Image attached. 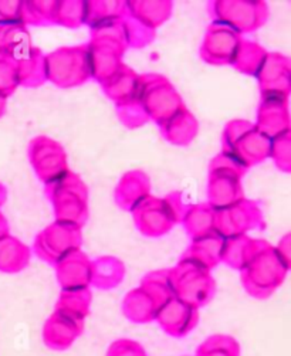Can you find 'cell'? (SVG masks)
<instances>
[{"instance_id":"6da1fadb","label":"cell","mask_w":291,"mask_h":356,"mask_svg":"<svg viewBox=\"0 0 291 356\" xmlns=\"http://www.w3.org/2000/svg\"><path fill=\"white\" fill-rule=\"evenodd\" d=\"M287 273L276 245L258 238L250 259L240 270V280L250 297L266 300L283 286Z\"/></svg>"},{"instance_id":"7a4b0ae2","label":"cell","mask_w":291,"mask_h":356,"mask_svg":"<svg viewBox=\"0 0 291 356\" xmlns=\"http://www.w3.org/2000/svg\"><path fill=\"white\" fill-rule=\"evenodd\" d=\"M45 193L53 204L57 222L79 227L87 223L90 215L88 188L77 173L67 170L57 179L45 185Z\"/></svg>"},{"instance_id":"3957f363","label":"cell","mask_w":291,"mask_h":356,"mask_svg":"<svg viewBox=\"0 0 291 356\" xmlns=\"http://www.w3.org/2000/svg\"><path fill=\"white\" fill-rule=\"evenodd\" d=\"M188 206L179 192H173L165 197L150 196L131 213L136 229L143 236L155 238L165 236L180 223Z\"/></svg>"},{"instance_id":"277c9868","label":"cell","mask_w":291,"mask_h":356,"mask_svg":"<svg viewBox=\"0 0 291 356\" xmlns=\"http://www.w3.org/2000/svg\"><path fill=\"white\" fill-rule=\"evenodd\" d=\"M222 151L233 154L247 168H251L270 158L272 139L260 132L254 122L236 118L223 128Z\"/></svg>"},{"instance_id":"5b68a950","label":"cell","mask_w":291,"mask_h":356,"mask_svg":"<svg viewBox=\"0 0 291 356\" xmlns=\"http://www.w3.org/2000/svg\"><path fill=\"white\" fill-rule=\"evenodd\" d=\"M138 101L150 121L161 125L185 108V102L175 86L162 74L147 73L139 76Z\"/></svg>"},{"instance_id":"8992f818","label":"cell","mask_w":291,"mask_h":356,"mask_svg":"<svg viewBox=\"0 0 291 356\" xmlns=\"http://www.w3.org/2000/svg\"><path fill=\"white\" fill-rule=\"evenodd\" d=\"M169 275L175 297L198 309L209 304L216 294V281L210 271L185 257L169 268Z\"/></svg>"},{"instance_id":"52a82bcc","label":"cell","mask_w":291,"mask_h":356,"mask_svg":"<svg viewBox=\"0 0 291 356\" xmlns=\"http://www.w3.org/2000/svg\"><path fill=\"white\" fill-rule=\"evenodd\" d=\"M47 81L60 88H74L91 80L87 44L60 47L46 54Z\"/></svg>"},{"instance_id":"ba28073f","label":"cell","mask_w":291,"mask_h":356,"mask_svg":"<svg viewBox=\"0 0 291 356\" xmlns=\"http://www.w3.org/2000/svg\"><path fill=\"white\" fill-rule=\"evenodd\" d=\"M207 12L213 23L223 24L240 35L259 30L270 16L267 3L258 0H249V2L217 0L207 3Z\"/></svg>"},{"instance_id":"9c48e42d","label":"cell","mask_w":291,"mask_h":356,"mask_svg":"<svg viewBox=\"0 0 291 356\" xmlns=\"http://www.w3.org/2000/svg\"><path fill=\"white\" fill-rule=\"evenodd\" d=\"M83 227L54 220L34 238L33 252L53 267L68 253L80 250L83 244Z\"/></svg>"},{"instance_id":"30bf717a","label":"cell","mask_w":291,"mask_h":356,"mask_svg":"<svg viewBox=\"0 0 291 356\" xmlns=\"http://www.w3.org/2000/svg\"><path fill=\"white\" fill-rule=\"evenodd\" d=\"M27 155L33 170L45 185L70 170L63 145L53 138L45 135L33 138L29 142Z\"/></svg>"},{"instance_id":"8fae6325","label":"cell","mask_w":291,"mask_h":356,"mask_svg":"<svg viewBox=\"0 0 291 356\" xmlns=\"http://www.w3.org/2000/svg\"><path fill=\"white\" fill-rule=\"evenodd\" d=\"M265 227V216L258 202L242 199L237 203L216 210V233L223 238L247 234Z\"/></svg>"},{"instance_id":"7c38bea8","label":"cell","mask_w":291,"mask_h":356,"mask_svg":"<svg viewBox=\"0 0 291 356\" xmlns=\"http://www.w3.org/2000/svg\"><path fill=\"white\" fill-rule=\"evenodd\" d=\"M242 40V35L232 29L212 22L199 49L200 58L212 65H230Z\"/></svg>"},{"instance_id":"4fadbf2b","label":"cell","mask_w":291,"mask_h":356,"mask_svg":"<svg viewBox=\"0 0 291 356\" xmlns=\"http://www.w3.org/2000/svg\"><path fill=\"white\" fill-rule=\"evenodd\" d=\"M87 47L91 68V80H95L100 86L110 77H113L124 65L123 57L127 47L121 43L102 39H90Z\"/></svg>"},{"instance_id":"5bb4252c","label":"cell","mask_w":291,"mask_h":356,"mask_svg":"<svg viewBox=\"0 0 291 356\" xmlns=\"http://www.w3.org/2000/svg\"><path fill=\"white\" fill-rule=\"evenodd\" d=\"M256 79L260 95L288 98L291 94V58L281 53H267Z\"/></svg>"},{"instance_id":"9a60e30c","label":"cell","mask_w":291,"mask_h":356,"mask_svg":"<svg viewBox=\"0 0 291 356\" xmlns=\"http://www.w3.org/2000/svg\"><path fill=\"white\" fill-rule=\"evenodd\" d=\"M242 179L243 176L230 170L209 169L207 204L214 210H221L244 199Z\"/></svg>"},{"instance_id":"2e32d148","label":"cell","mask_w":291,"mask_h":356,"mask_svg":"<svg viewBox=\"0 0 291 356\" xmlns=\"http://www.w3.org/2000/svg\"><path fill=\"white\" fill-rule=\"evenodd\" d=\"M86 319L56 309L43 327V342L54 350L70 348L84 331Z\"/></svg>"},{"instance_id":"e0dca14e","label":"cell","mask_w":291,"mask_h":356,"mask_svg":"<svg viewBox=\"0 0 291 356\" xmlns=\"http://www.w3.org/2000/svg\"><path fill=\"white\" fill-rule=\"evenodd\" d=\"M155 321L173 338H184L198 325L199 309L173 297L157 314Z\"/></svg>"},{"instance_id":"ac0fdd59","label":"cell","mask_w":291,"mask_h":356,"mask_svg":"<svg viewBox=\"0 0 291 356\" xmlns=\"http://www.w3.org/2000/svg\"><path fill=\"white\" fill-rule=\"evenodd\" d=\"M254 125L270 139L291 129L288 98L278 95H260V104Z\"/></svg>"},{"instance_id":"d6986e66","label":"cell","mask_w":291,"mask_h":356,"mask_svg":"<svg viewBox=\"0 0 291 356\" xmlns=\"http://www.w3.org/2000/svg\"><path fill=\"white\" fill-rule=\"evenodd\" d=\"M54 268L61 290L88 289L91 286V260L81 248L64 256Z\"/></svg>"},{"instance_id":"ffe728a7","label":"cell","mask_w":291,"mask_h":356,"mask_svg":"<svg viewBox=\"0 0 291 356\" xmlns=\"http://www.w3.org/2000/svg\"><path fill=\"white\" fill-rule=\"evenodd\" d=\"M150 196L151 179L147 173L139 169L125 172L114 191L116 204L125 211H132L141 202Z\"/></svg>"},{"instance_id":"44dd1931","label":"cell","mask_w":291,"mask_h":356,"mask_svg":"<svg viewBox=\"0 0 291 356\" xmlns=\"http://www.w3.org/2000/svg\"><path fill=\"white\" fill-rule=\"evenodd\" d=\"M158 127L162 138L176 147L191 145L199 132V121L187 106Z\"/></svg>"},{"instance_id":"7402d4cb","label":"cell","mask_w":291,"mask_h":356,"mask_svg":"<svg viewBox=\"0 0 291 356\" xmlns=\"http://www.w3.org/2000/svg\"><path fill=\"white\" fill-rule=\"evenodd\" d=\"M223 243L225 238L217 234L212 233L209 236L195 238L191 241L187 252L180 257H185L200 267L212 271L217 264L222 263V252H223Z\"/></svg>"},{"instance_id":"603a6c76","label":"cell","mask_w":291,"mask_h":356,"mask_svg":"<svg viewBox=\"0 0 291 356\" xmlns=\"http://www.w3.org/2000/svg\"><path fill=\"white\" fill-rule=\"evenodd\" d=\"M19 68V84L26 88H36L47 83L46 54L39 47H31L16 60Z\"/></svg>"},{"instance_id":"cb8c5ba5","label":"cell","mask_w":291,"mask_h":356,"mask_svg":"<svg viewBox=\"0 0 291 356\" xmlns=\"http://www.w3.org/2000/svg\"><path fill=\"white\" fill-rule=\"evenodd\" d=\"M191 240L216 233V210L207 203L189 204L180 220Z\"/></svg>"},{"instance_id":"d4e9b609","label":"cell","mask_w":291,"mask_h":356,"mask_svg":"<svg viewBox=\"0 0 291 356\" xmlns=\"http://www.w3.org/2000/svg\"><path fill=\"white\" fill-rule=\"evenodd\" d=\"M101 88L114 104L135 99L139 90V74L124 64L113 77L101 84Z\"/></svg>"},{"instance_id":"484cf974","label":"cell","mask_w":291,"mask_h":356,"mask_svg":"<svg viewBox=\"0 0 291 356\" xmlns=\"http://www.w3.org/2000/svg\"><path fill=\"white\" fill-rule=\"evenodd\" d=\"M159 307L142 287L131 290L123 301V314L131 323L147 324L155 321Z\"/></svg>"},{"instance_id":"4316f807","label":"cell","mask_w":291,"mask_h":356,"mask_svg":"<svg viewBox=\"0 0 291 356\" xmlns=\"http://www.w3.org/2000/svg\"><path fill=\"white\" fill-rule=\"evenodd\" d=\"M125 277L124 263L114 256H101L91 261V286L100 290L118 287Z\"/></svg>"},{"instance_id":"83f0119b","label":"cell","mask_w":291,"mask_h":356,"mask_svg":"<svg viewBox=\"0 0 291 356\" xmlns=\"http://www.w3.org/2000/svg\"><path fill=\"white\" fill-rule=\"evenodd\" d=\"M31 257V248L17 237L5 234L0 237V271L15 274L24 270Z\"/></svg>"},{"instance_id":"f1b7e54d","label":"cell","mask_w":291,"mask_h":356,"mask_svg":"<svg viewBox=\"0 0 291 356\" xmlns=\"http://www.w3.org/2000/svg\"><path fill=\"white\" fill-rule=\"evenodd\" d=\"M33 47L30 33L23 23H0V54L19 60Z\"/></svg>"},{"instance_id":"f546056e","label":"cell","mask_w":291,"mask_h":356,"mask_svg":"<svg viewBox=\"0 0 291 356\" xmlns=\"http://www.w3.org/2000/svg\"><path fill=\"white\" fill-rule=\"evenodd\" d=\"M127 12L138 20L157 30L172 16V2H125Z\"/></svg>"},{"instance_id":"4dcf8cb0","label":"cell","mask_w":291,"mask_h":356,"mask_svg":"<svg viewBox=\"0 0 291 356\" xmlns=\"http://www.w3.org/2000/svg\"><path fill=\"white\" fill-rule=\"evenodd\" d=\"M267 53L269 51L259 43L243 39L239 49L236 50L230 65L242 74L256 77Z\"/></svg>"},{"instance_id":"1f68e13d","label":"cell","mask_w":291,"mask_h":356,"mask_svg":"<svg viewBox=\"0 0 291 356\" xmlns=\"http://www.w3.org/2000/svg\"><path fill=\"white\" fill-rule=\"evenodd\" d=\"M256 241L258 238L249 237L247 234L225 238L222 263L240 271L246 266L247 260L250 259L254 247H256Z\"/></svg>"},{"instance_id":"d6a6232c","label":"cell","mask_w":291,"mask_h":356,"mask_svg":"<svg viewBox=\"0 0 291 356\" xmlns=\"http://www.w3.org/2000/svg\"><path fill=\"white\" fill-rule=\"evenodd\" d=\"M139 287H142L145 291H147L154 298V301L157 302L159 309L169 300H172L175 297L173 287H172V282H171V275H169V268L148 273L147 275L142 278Z\"/></svg>"},{"instance_id":"836d02e7","label":"cell","mask_w":291,"mask_h":356,"mask_svg":"<svg viewBox=\"0 0 291 356\" xmlns=\"http://www.w3.org/2000/svg\"><path fill=\"white\" fill-rule=\"evenodd\" d=\"M93 294L88 289H74V290H61V294L57 300L56 309H61L81 319H86L90 314Z\"/></svg>"},{"instance_id":"e575fe53","label":"cell","mask_w":291,"mask_h":356,"mask_svg":"<svg viewBox=\"0 0 291 356\" xmlns=\"http://www.w3.org/2000/svg\"><path fill=\"white\" fill-rule=\"evenodd\" d=\"M123 26H124V33H125V40H127V47L132 49H142L151 44L157 35V30L151 29L141 20H138L135 16L131 13L125 12L123 16Z\"/></svg>"},{"instance_id":"d590c367","label":"cell","mask_w":291,"mask_h":356,"mask_svg":"<svg viewBox=\"0 0 291 356\" xmlns=\"http://www.w3.org/2000/svg\"><path fill=\"white\" fill-rule=\"evenodd\" d=\"M88 2H57L54 24L76 29L87 24Z\"/></svg>"},{"instance_id":"8d00e7d4","label":"cell","mask_w":291,"mask_h":356,"mask_svg":"<svg viewBox=\"0 0 291 356\" xmlns=\"http://www.w3.org/2000/svg\"><path fill=\"white\" fill-rule=\"evenodd\" d=\"M196 356H240V346L233 337L217 334L198 348Z\"/></svg>"},{"instance_id":"74e56055","label":"cell","mask_w":291,"mask_h":356,"mask_svg":"<svg viewBox=\"0 0 291 356\" xmlns=\"http://www.w3.org/2000/svg\"><path fill=\"white\" fill-rule=\"evenodd\" d=\"M57 2H23V24L52 26L54 24Z\"/></svg>"},{"instance_id":"f35d334b","label":"cell","mask_w":291,"mask_h":356,"mask_svg":"<svg viewBox=\"0 0 291 356\" xmlns=\"http://www.w3.org/2000/svg\"><path fill=\"white\" fill-rule=\"evenodd\" d=\"M125 12V2H88L87 26L123 19Z\"/></svg>"},{"instance_id":"ab89813d","label":"cell","mask_w":291,"mask_h":356,"mask_svg":"<svg viewBox=\"0 0 291 356\" xmlns=\"http://www.w3.org/2000/svg\"><path fill=\"white\" fill-rule=\"evenodd\" d=\"M116 111L121 124L129 129L141 128L150 121L147 113L142 108L138 98L116 104Z\"/></svg>"},{"instance_id":"60d3db41","label":"cell","mask_w":291,"mask_h":356,"mask_svg":"<svg viewBox=\"0 0 291 356\" xmlns=\"http://www.w3.org/2000/svg\"><path fill=\"white\" fill-rule=\"evenodd\" d=\"M270 158L278 170L291 173V129L272 139Z\"/></svg>"},{"instance_id":"b9f144b4","label":"cell","mask_w":291,"mask_h":356,"mask_svg":"<svg viewBox=\"0 0 291 356\" xmlns=\"http://www.w3.org/2000/svg\"><path fill=\"white\" fill-rule=\"evenodd\" d=\"M19 84V68L16 60L9 56L0 54V95L9 98Z\"/></svg>"},{"instance_id":"7bdbcfd3","label":"cell","mask_w":291,"mask_h":356,"mask_svg":"<svg viewBox=\"0 0 291 356\" xmlns=\"http://www.w3.org/2000/svg\"><path fill=\"white\" fill-rule=\"evenodd\" d=\"M90 33H91V39H102V40H111L121 43L127 47V40H125V33H124V26L123 20H108L102 22L94 26H90ZM128 49V47H127Z\"/></svg>"},{"instance_id":"ee69618b","label":"cell","mask_w":291,"mask_h":356,"mask_svg":"<svg viewBox=\"0 0 291 356\" xmlns=\"http://www.w3.org/2000/svg\"><path fill=\"white\" fill-rule=\"evenodd\" d=\"M209 169H222V170H230L235 173H239L240 176H244L247 172V166L236 158L233 154H229L226 151H221L209 163Z\"/></svg>"},{"instance_id":"f6af8a7d","label":"cell","mask_w":291,"mask_h":356,"mask_svg":"<svg viewBox=\"0 0 291 356\" xmlns=\"http://www.w3.org/2000/svg\"><path fill=\"white\" fill-rule=\"evenodd\" d=\"M107 356H147V352L136 341L117 339L108 348Z\"/></svg>"},{"instance_id":"bcb514c9","label":"cell","mask_w":291,"mask_h":356,"mask_svg":"<svg viewBox=\"0 0 291 356\" xmlns=\"http://www.w3.org/2000/svg\"><path fill=\"white\" fill-rule=\"evenodd\" d=\"M0 23H23V2L0 0Z\"/></svg>"},{"instance_id":"7dc6e473","label":"cell","mask_w":291,"mask_h":356,"mask_svg":"<svg viewBox=\"0 0 291 356\" xmlns=\"http://www.w3.org/2000/svg\"><path fill=\"white\" fill-rule=\"evenodd\" d=\"M276 250L280 256V259L283 260L285 268L288 271H291V232L285 233L277 243Z\"/></svg>"},{"instance_id":"c3c4849f","label":"cell","mask_w":291,"mask_h":356,"mask_svg":"<svg viewBox=\"0 0 291 356\" xmlns=\"http://www.w3.org/2000/svg\"><path fill=\"white\" fill-rule=\"evenodd\" d=\"M5 234H9V222L5 218L3 213L0 211V237L5 236Z\"/></svg>"},{"instance_id":"681fc988","label":"cell","mask_w":291,"mask_h":356,"mask_svg":"<svg viewBox=\"0 0 291 356\" xmlns=\"http://www.w3.org/2000/svg\"><path fill=\"white\" fill-rule=\"evenodd\" d=\"M8 200V189L3 184H0V206H3Z\"/></svg>"},{"instance_id":"f907efd6","label":"cell","mask_w":291,"mask_h":356,"mask_svg":"<svg viewBox=\"0 0 291 356\" xmlns=\"http://www.w3.org/2000/svg\"><path fill=\"white\" fill-rule=\"evenodd\" d=\"M6 108H8V98L0 95V118H2L6 113Z\"/></svg>"}]
</instances>
